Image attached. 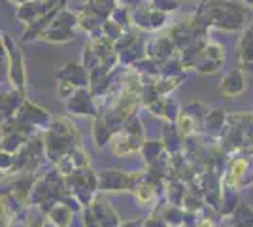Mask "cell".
<instances>
[{"instance_id": "cell-5", "label": "cell", "mask_w": 253, "mask_h": 227, "mask_svg": "<svg viewBox=\"0 0 253 227\" xmlns=\"http://www.w3.org/2000/svg\"><path fill=\"white\" fill-rule=\"evenodd\" d=\"M15 155V161H13V169L10 174L15 173H27V174H38L40 167L47 161L45 157V146H43L42 133L31 136L29 140L23 144V148Z\"/></svg>"}, {"instance_id": "cell-25", "label": "cell", "mask_w": 253, "mask_h": 227, "mask_svg": "<svg viewBox=\"0 0 253 227\" xmlns=\"http://www.w3.org/2000/svg\"><path fill=\"white\" fill-rule=\"evenodd\" d=\"M187 193V184L181 182L179 178H169L165 182V189H163V199L167 205L172 206H183V199Z\"/></svg>"}, {"instance_id": "cell-11", "label": "cell", "mask_w": 253, "mask_h": 227, "mask_svg": "<svg viewBox=\"0 0 253 227\" xmlns=\"http://www.w3.org/2000/svg\"><path fill=\"white\" fill-rule=\"evenodd\" d=\"M4 45H6V63H8V84L19 93L27 95V68L21 49L11 40L10 34H4Z\"/></svg>"}, {"instance_id": "cell-44", "label": "cell", "mask_w": 253, "mask_h": 227, "mask_svg": "<svg viewBox=\"0 0 253 227\" xmlns=\"http://www.w3.org/2000/svg\"><path fill=\"white\" fill-rule=\"evenodd\" d=\"M34 2H42V0H34Z\"/></svg>"}, {"instance_id": "cell-27", "label": "cell", "mask_w": 253, "mask_h": 227, "mask_svg": "<svg viewBox=\"0 0 253 227\" xmlns=\"http://www.w3.org/2000/svg\"><path fill=\"white\" fill-rule=\"evenodd\" d=\"M138 153L142 155V159H144V163H146V167H149V165H153L155 161H159L167 151H165V146H163V142L161 140H149V138H146Z\"/></svg>"}, {"instance_id": "cell-28", "label": "cell", "mask_w": 253, "mask_h": 227, "mask_svg": "<svg viewBox=\"0 0 253 227\" xmlns=\"http://www.w3.org/2000/svg\"><path fill=\"white\" fill-rule=\"evenodd\" d=\"M176 125H178L179 133H181L185 138H187V136H195V135H201L202 133V127L199 125V121L193 118L191 114H187L185 110H179Z\"/></svg>"}, {"instance_id": "cell-36", "label": "cell", "mask_w": 253, "mask_h": 227, "mask_svg": "<svg viewBox=\"0 0 253 227\" xmlns=\"http://www.w3.org/2000/svg\"><path fill=\"white\" fill-rule=\"evenodd\" d=\"M13 161H15V155L0 148V173L10 174L13 169Z\"/></svg>"}, {"instance_id": "cell-2", "label": "cell", "mask_w": 253, "mask_h": 227, "mask_svg": "<svg viewBox=\"0 0 253 227\" xmlns=\"http://www.w3.org/2000/svg\"><path fill=\"white\" fill-rule=\"evenodd\" d=\"M144 140H146V127H144V123L136 112L134 116L126 119L123 127L114 135L108 148L112 150L116 157H126V155L138 153Z\"/></svg>"}, {"instance_id": "cell-42", "label": "cell", "mask_w": 253, "mask_h": 227, "mask_svg": "<svg viewBox=\"0 0 253 227\" xmlns=\"http://www.w3.org/2000/svg\"><path fill=\"white\" fill-rule=\"evenodd\" d=\"M4 178H6V174H4V173H0V184H2V180H4Z\"/></svg>"}, {"instance_id": "cell-43", "label": "cell", "mask_w": 253, "mask_h": 227, "mask_svg": "<svg viewBox=\"0 0 253 227\" xmlns=\"http://www.w3.org/2000/svg\"><path fill=\"white\" fill-rule=\"evenodd\" d=\"M2 133H4V129H2V123H0V138H2Z\"/></svg>"}, {"instance_id": "cell-34", "label": "cell", "mask_w": 253, "mask_h": 227, "mask_svg": "<svg viewBox=\"0 0 253 227\" xmlns=\"http://www.w3.org/2000/svg\"><path fill=\"white\" fill-rule=\"evenodd\" d=\"M123 33H125V29L119 27V25H117L116 21H112V19H106V21L102 23V36L108 38V40H112V42H116Z\"/></svg>"}, {"instance_id": "cell-17", "label": "cell", "mask_w": 253, "mask_h": 227, "mask_svg": "<svg viewBox=\"0 0 253 227\" xmlns=\"http://www.w3.org/2000/svg\"><path fill=\"white\" fill-rule=\"evenodd\" d=\"M161 142L169 155H178L185 150V136L179 133L176 121H163L161 127Z\"/></svg>"}, {"instance_id": "cell-22", "label": "cell", "mask_w": 253, "mask_h": 227, "mask_svg": "<svg viewBox=\"0 0 253 227\" xmlns=\"http://www.w3.org/2000/svg\"><path fill=\"white\" fill-rule=\"evenodd\" d=\"M149 114H153L155 118H161L163 121H176L179 114V104L176 98H172V95L169 97H161L157 98L153 104L148 106Z\"/></svg>"}, {"instance_id": "cell-24", "label": "cell", "mask_w": 253, "mask_h": 227, "mask_svg": "<svg viewBox=\"0 0 253 227\" xmlns=\"http://www.w3.org/2000/svg\"><path fill=\"white\" fill-rule=\"evenodd\" d=\"M225 123H227V112H223V110H210L206 119H204V127H202L201 135H204L210 140L219 142V136H221L223 129H225Z\"/></svg>"}, {"instance_id": "cell-38", "label": "cell", "mask_w": 253, "mask_h": 227, "mask_svg": "<svg viewBox=\"0 0 253 227\" xmlns=\"http://www.w3.org/2000/svg\"><path fill=\"white\" fill-rule=\"evenodd\" d=\"M0 57H6V45H4V34L0 33Z\"/></svg>"}, {"instance_id": "cell-37", "label": "cell", "mask_w": 253, "mask_h": 227, "mask_svg": "<svg viewBox=\"0 0 253 227\" xmlns=\"http://www.w3.org/2000/svg\"><path fill=\"white\" fill-rule=\"evenodd\" d=\"M8 82V63L6 57H0V86Z\"/></svg>"}, {"instance_id": "cell-18", "label": "cell", "mask_w": 253, "mask_h": 227, "mask_svg": "<svg viewBox=\"0 0 253 227\" xmlns=\"http://www.w3.org/2000/svg\"><path fill=\"white\" fill-rule=\"evenodd\" d=\"M174 53H178V49H176L174 42L170 40L169 34L167 36H153L146 44V55H148L149 59L157 61L159 65L165 63L167 59H170Z\"/></svg>"}, {"instance_id": "cell-3", "label": "cell", "mask_w": 253, "mask_h": 227, "mask_svg": "<svg viewBox=\"0 0 253 227\" xmlns=\"http://www.w3.org/2000/svg\"><path fill=\"white\" fill-rule=\"evenodd\" d=\"M210 13V27L219 31L236 33L246 21V8L232 0H206Z\"/></svg>"}, {"instance_id": "cell-21", "label": "cell", "mask_w": 253, "mask_h": 227, "mask_svg": "<svg viewBox=\"0 0 253 227\" xmlns=\"http://www.w3.org/2000/svg\"><path fill=\"white\" fill-rule=\"evenodd\" d=\"M25 98H27V95L19 93L13 87L8 89V91H0V123L13 118Z\"/></svg>"}, {"instance_id": "cell-33", "label": "cell", "mask_w": 253, "mask_h": 227, "mask_svg": "<svg viewBox=\"0 0 253 227\" xmlns=\"http://www.w3.org/2000/svg\"><path fill=\"white\" fill-rule=\"evenodd\" d=\"M144 4L151 10L167 11V13H172L179 8L178 0H144Z\"/></svg>"}, {"instance_id": "cell-30", "label": "cell", "mask_w": 253, "mask_h": 227, "mask_svg": "<svg viewBox=\"0 0 253 227\" xmlns=\"http://www.w3.org/2000/svg\"><path fill=\"white\" fill-rule=\"evenodd\" d=\"M236 49H238V57H240V65L252 63L253 61V27H248L242 33Z\"/></svg>"}, {"instance_id": "cell-10", "label": "cell", "mask_w": 253, "mask_h": 227, "mask_svg": "<svg viewBox=\"0 0 253 227\" xmlns=\"http://www.w3.org/2000/svg\"><path fill=\"white\" fill-rule=\"evenodd\" d=\"M144 176V171L126 173L119 169H108L104 173H98V193H126L132 191L136 182Z\"/></svg>"}, {"instance_id": "cell-39", "label": "cell", "mask_w": 253, "mask_h": 227, "mask_svg": "<svg viewBox=\"0 0 253 227\" xmlns=\"http://www.w3.org/2000/svg\"><path fill=\"white\" fill-rule=\"evenodd\" d=\"M240 68H242L244 72H250V74H253V61H252V63H244V65H240Z\"/></svg>"}, {"instance_id": "cell-9", "label": "cell", "mask_w": 253, "mask_h": 227, "mask_svg": "<svg viewBox=\"0 0 253 227\" xmlns=\"http://www.w3.org/2000/svg\"><path fill=\"white\" fill-rule=\"evenodd\" d=\"M78 13L72 10H59V13L53 17L49 27L42 33V40L45 42H55V44H64L74 40L76 29H78Z\"/></svg>"}, {"instance_id": "cell-1", "label": "cell", "mask_w": 253, "mask_h": 227, "mask_svg": "<svg viewBox=\"0 0 253 227\" xmlns=\"http://www.w3.org/2000/svg\"><path fill=\"white\" fill-rule=\"evenodd\" d=\"M43 146H45V157L49 163L59 161L63 155L74 148L82 146V135L76 123L70 118H53L47 129L42 131Z\"/></svg>"}, {"instance_id": "cell-15", "label": "cell", "mask_w": 253, "mask_h": 227, "mask_svg": "<svg viewBox=\"0 0 253 227\" xmlns=\"http://www.w3.org/2000/svg\"><path fill=\"white\" fill-rule=\"evenodd\" d=\"M85 167H91V157H89V153L84 146H78L72 151H68L66 155H63L59 161L55 163V169L63 176L74 173L78 169H85Z\"/></svg>"}, {"instance_id": "cell-13", "label": "cell", "mask_w": 253, "mask_h": 227, "mask_svg": "<svg viewBox=\"0 0 253 227\" xmlns=\"http://www.w3.org/2000/svg\"><path fill=\"white\" fill-rule=\"evenodd\" d=\"M169 36H170V40L174 42V45H176V49H178V51H183V49H187V47L193 45L195 42H199L202 38H208V31L197 29V27L187 19V21L172 25L169 31Z\"/></svg>"}, {"instance_id": "cell-14", "label": "cell", "mask_w": 253, "mask_h": 227, "mask_svg": "<svg viewBox=\"0 0 253 227\" xmlns=\"http://www.w3.org/2000/svg\"><path fill=\"white\" fill-rule=\"evenodd\" d=\"M15 118L25 121V123H29L31 127L38 131V133H42L43 129H47V125L51 123V114H49V110L40 106V104H36V102H32L29 98H25L21 102V106L19 110L15 112Z\"/></svg>"}, {"instance_id": "cell-8", "label": "cell", "mask_w": 253, "mask_h": 227, "mask_svg": "<svg viewBox=\"0 0 253 227\" xmlns=\"http://www.w3.org/2000/svg\"><path fill=\"white\" fill-rule=\"evenodd\" d=\"M146 44L148 40L142 38V34L138 33V29H126L125 33L117 38L114 45H116L117 59L121 66H134L138 61H142L146 57Z\"/></svg>"}, {"instance_id": "cell-6", "label": "cell", "mask_w": 253, "mask_h": 227, "mask_svg": "<svg viewBox=\"0 0 253 227\" xmlns=\"http://www.w3.org/2000/svg\"><path fill=\"white\" fill-rule=\"evenodd\" d=\"M223 182L238 191L253 185V151H232L231 159L227 161V169L223 173Z\"/></svg>"}, {"instance_id": "cell-41", "label": "cell", "mask_w": 253, "mask_h": 227, "mask_svg": "<svg viewBox=\"0 0 253 227\" xmlns=\"http://www.w3.org/2000/svg\"><path fill=\"white\" fill-rule=\"evenodd\" d=\"M11 2H13V4H15V6H21V4H25V2H27V0H11Z\"/></svg>"}, {"instance_id": "cell-7", "label": "cell", "mask_w": 253, "mask_h": 227, "mask_svg": "<svg viewBox=\"0 0 253 227\" xmlns=\"http://www.w3.org/2000/svg\"><path fill=\"white\" fill-rule=\"evenodd\" d=\"M64 182L68 187V193L82 206L89 205L98 193V173H95L91 167L78 169L74 173L66 174Z\"/></svg>"}, {"instance_id": "cell-26", "label": "cell", "mask_w": 253, "mask_h": 227, "mask_svg": "<svg viewBox=\"0 0 253 227\" xmlns=\"http://www.w3.org/2000/svg\"><path fill=\"white\" fill-rule=\"evenodd\" d=\"M238 189H234L231 185H227L225 182L221 184V195H219V206H217V210H219V214L225 218H229L234 212V208L238 206Z\"/></svg>"}, {"instance_id": "cell-23", "label": "cell", "mask_w": 253, "mask_h": 227, "mask_svg": "<svg viewBox=\"0 0 253 227\" xmlns=\"http://www.w3.org/2000/svg\"><path fill=\"white\" fill-rule=\"evenodd\" d=\"M76 210L66 203H55V205L45 212L47 224L53 227H72Z\"/></svg>"}, {"instance_id": "cell-31", "label": "cell", "mask_w": 253, "mask_h": 227, "mask_svg": "<svg viewBox=\"0 0 253 227\" xmlns=\"http://www.w3.org/2000/svg\"><path fill=\"white\" fill-rule=\"evenodd\" d=\"M15 218H17V212L10 205L8 197L0 193V227H15Z\"/></svg>"}, {"instance_id": "cell-35", "label": "cell", "mask_w": 253, "mask_h": 227, "mask_svg": "<svg viewBox=\"0 0 253 227\" xmlns=\"http://www.w3.org/2000/svg\"><path fill=\"white\" fill-rule=\"evenodd\" d=\"M76 89H78V87H76L74 84H70V82H64V80H61V82L57 84V97L66 102V100H68V98H70L76 93Z\"/></svg>"}, {"instance_id": "cell-12", "label": "cell", "mask_w": 253, "mask_h": 227, "mask_svg": "<svg viewBox=\"0 0 253 227\" xmlns=\"http://www.w3.org/2000/svg\"><path fill=\"white\" fill-rule=\"evenodd\" d=\"M66 112L68 116H80V118H96L98 114V102L91 93L89 87H78L76 93L66 100Z\"/></svg>"}, {"instance_id": "cell-29", "label": "cell", "mask_w": 253, "mask_h": 227, "mask_svg": "<svg viewBox=\"0 0 253 227\" xmlns=\"http://www.w3.org/2000/svg\"><path fill=\"white\" fill-rule=\"evenodd\" d=\"M229 220L231 227H253V208L248 203H238Z\"/></svg>"}, {"instance_id": "cell-32", "label": "cell", "mask_w": 253, "mask_h": 227, "mask_svg": "<svg viewBox=\"0 0 253 227\" xmlns=\"http://www.w3.org/2000/svg\"><path fill=\"white\" fill-rule=\"evenodd\" d=\"M108 19H112V21H116L119 27H123V29H132V21H130V8H126V6H121V4H116V8L112 10L110 13V17Z\"/></svg>"}, {"instance_id": "cell-19", "label": "cell", "mask_w": 253, "mask_h": 227, "mask_svg": "<svg viewBox=\"0 0 253 227\" xmlns=\"http://www.w3.org/2000/svg\"><path fill=\"white\" fill-rule=\"evenodd\" d=\"M248 87L246 82V72L242 68H232L229 74L225 76L219 84V93L227 98H234L238 95H242Z\"/></svg>"}, {"instance_id": "cell-20", "label": "cell", "mask_w": 253, "mask_h": 227, "mask_svg": "<svg viewBox=\"0 0 253 227\" xmlns=\"http://www.w3.org/2000/svg\"><path fill=\"white\" fill-rule=\"evenodd\" d=\"M57 82H70L76 87H89V72L82 63H64L57 72H55Z\"/></svg>"}, {"instance_id": "cell-16", "label": "cell", "mask_w": 253, "mask_h": 227, "mask_svg": "<svg viewBox=\"0 0 253 227\" xmlns=\"http://www.w3.org/2000/svg\"><path fill=\"white\" fill-rule=\"evenodd\" d=\"M132 197L138 203V206H155L163 199V189L155 185L153 182H149L146 176H142L136 182V185L132 187Z\"/></svg>"}, {"instance_id": "cell-4", "label": "cell", "mask_w": 253, "mask_h": 227, "mask_svg": "<svg viewBox=\"0 0 253 227\" xmlns=\"http://www.w3.org/2000/svg\"><path fill=\"white\" fill-rule=\"evenodd\" d=\"M84 227H119L121 216L104 193H96L95 199L82 208Z\"/></svg>"}, {"instance_id": "cell-40", "label": "cell", "mask_w": 253, "mask_h": 227, "mask_svg": "<svg viewBox=\"0 0 253 227\" xmlns=\"http://www.w3.org/2000/svg\"><path fill=\"white\" fill-rule=\"evenodd\" d=\"M242 2L248 6V8H253V0H242Z\"/></svg>"}]
</instances>
